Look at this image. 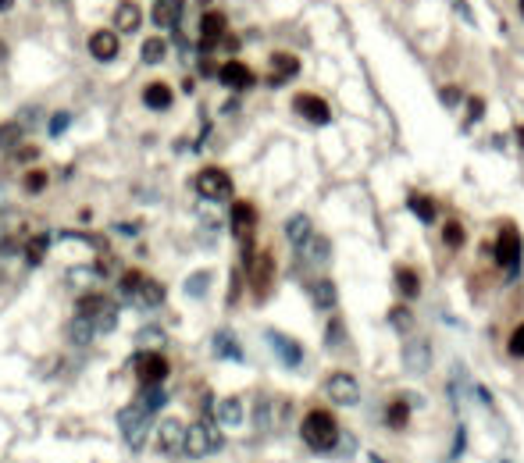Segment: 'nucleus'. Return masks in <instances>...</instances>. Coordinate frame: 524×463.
<instances>
[{"label":"nucleus","instance_id":"nucleus-1","mask_svg":"<svg viewBox=\"0 0 524 463\" xmlns=\"http://www.w3.org/2000/svg\"><path fill=\"white\" fill-rule=\"evenodd\" d=\"M182 449H186V456H214L222 449V431H218V421L210 417V399L203 392V417L196 424L186 427V442H182Z\"/></svg>","mask_w":524,"mask_h":463},{"label":"nucleus","instance_id":"nucleus-2","mask_svg":"<svg viewBox=\"0 0 524 463\" xmlns=\"http://www.w3.org/2000/svg\"><path fill=\"white\" fill-rule=\"evenodd\" d=\"M75 314H79V317H86L89 324H93V328H97V335H104V331H114V328H118V303H114L107 292H86V296H79Z\"/></svg>","mask_w":524,"mask_h":463},{"label":"nucleus","instance_id":"nucleus-3","mask_svg":"<svg viewBox=\"0 0 524 463\" xmlns=\"http://www.w3.org/2000/svg\"><path fill=\"white\" fill-rule=\"evenodd\" d=\"M300 439L311 449L325 453V449H332L339 442V421L332 417V410H311L303 417V424H300Z\"/></svg>","mask_w":524,"mask_h":463},{"label":"nucleus","instance_id":"nucleus-4","mask_svg":"<svg viewBox=\"0 0 524 463\" xmlns=\"http://www.w3.org/2000/svg\"><path fill=\"white\" fill-rule=\"evenodd\" d=\"M118 431L125 435V442H129V449H143L146 446V431H150V410L146 407H139V403H132V407H125V410H118Z\"/></svg>","mask_w":524,"mask_h":463},{"label":"nucleus","instance_id":"nucleus-5","mask_svg":"<svg viewBox=\"0 0 524 463\" xmlns=\"http://www.w3.org/2000/svg\"><path fill=\"white\" fill-rule=\"evenodd\" d=\"M132 370H136V378H139V385H161L164 378H168V360H164V353H157V350H143V353H136L132 360Z\"/></svg>","mask_w":524,"mask_h":463},{"label":"nucleus","instance_id":"nucleus-6","mask_svg":"<svg viewBox=\"0 0 524 463\" xmlns=\"http://www.w3.org/2000/svg\"><path fill=\"white\" fill-rule=\"evenodd\" d=\"M246 271H250V289H254V296L257 299H264L268 296V289H271V282H275V257L268 253V250H261V253H246Z\"/></svg>","mask_w":524,"mask_h":463},{"label":"nucleus","instance_id":"nucleus-7","mask_svg":"<svg viewBox=\"0 0 524 463\" xmlns=\"http://www.w3.org/2000/svg\"><path fill=\"white\" fill-rule=\"evenodd\" d=\"M229 221H232V235L242 242V250L250 253L254 250V228H257V207L246 203V200H236Z\"/></svg>","mask_w":524,"mask_h":463},{"label":"nucleus","instance_id":"nucleus-8","mask_svg":"<svg viewBox=\"0 0 524 463\" xmlns=\"http://www.w3.org/2000/svg\"><path fill=\"white\" fill-rule=\"evenodd\" d=\"M196 193L203 200H229L232 196V175L225 168H203L196 175Z\"/></svg>","mask_w":524,"mask_h":463},{"label":"nucleus","instance_id":"nucleus-9","mask_svg":"<svg viewBox=\"0 0 524 463\" xmlns=\"http://www.w3.org/2000/svg\"><path fill=\"white\" fill-rule=\"evenodd\" d=\"M325 395L332 399L335 407H353L357 399H360V385H357V378L353 375H332L328 382H325Z\"/></svg>","mask_w":524,"mask_h":463},{"label":"nucleus","instance_id":"nucleus-10","mask_svg":"<svg viewBox=\"0 0 524 463\" xmlns=\"http://www.w3.org/2000/svg\"><path fill=\"white\" fill-rule=\"evenodd\" d=\"M214 75H218V82L225 86V89H236V93H242V89H250L254 82H257V75L250 72V65H246V61H225V65L218 68V72H214Z\"/></svg>","mask_w":524,"mask_h":463},{"label":"nucleus","instance_id":"nucleus-11","mask_svg":"<svg viewBox=\"0 0 524 463\" xmlns=\"http://www.w3.org/2000/svg\"><path fill=\"white\" fill-rule=\"evenodd\" d=\"M293 111L300 118H307V121H314V125H328V121H332V107L321 97H314V93H296Z\"/></svg>","mask_w":524,"mask_h":463},{"label":"nucleus","instance_id":"nucleus-12","mask_svg":"<svg viewBox=\"0 0 524 463\" xmlns=\"http://www.w3.org/2000/svg\"><path fill=\"white\" fill-rule=\"evenodd\" d=\"M286 414H289L286 399H279V395H261L257 399V427H264V431L279 427L286 421Z\"/></svg>","mask_w":524,"mask_h":463},{"label":"nucleus","instance_id":"nucleus-13","mask_svg":"<svg viewBox=\"0 0 524 463\" xmlns=\"http://www.w3.org/2000/svg\"><path fill=\"white\" fill-rule=\"evenodd\" d=\"M496 260H500V267H510V271L521 264V235L514 225H503V232L496 239Z\"/></svg>","mask_w":524,"mask_h":463},{"label":"nucleus","instance_id":"nucleus-14","mask_svg":"<svg viewBox=\"0 0 524 463\" xmlns=\"http://www.w3.org/2000/svg\"><path fill=\"white\" fill-rule=\"evenodd\" d=\"M225 33H229L225 15H222V11H203V18H200V47H203V50L218 47V43L225 40Z\"/></svg>","mask_w":524,"mask_h":463},{"label":"nucleus","instance_id":"nucleus-15","mask_svg":"<svg viewBox=\"0 0 524 463\" xmlns=\"http://www.w3.org/2000/svg\"><path fill=\"white\" fill-rule=\"evenodd\" d=\"M182 442H186V424H182L178 417H164L157 424V446H161V453H178Z\"/></svg>","mask_w":524,"mask_h":463},{"label":"nucleus","instance_id":"nucleus-16","mask_svg":"<svg viewBox=\"0 0 524 463\" xmlns=\"http://www.w3.org/2000/svg\"><path fill=\"white\" fill-rule=\"evenodd\" d=\"M121 50V40L114 29H97L93 36H89V54H93L97 61H114Z\"/></svg>","mask_w":524,"mask_h":463},{"label":"nucleus","instance_id":"nucleus-17","mask_svg":"<svg viewBox=\"0 0 524 463\" xmlns=\"http://www.w3.org/2000/svg\"><path fill=\"white\" fill-rule=\"evenodd\" d=\"M296 72H300V57L296 54H271V72H268L271 86H286L289 79H296Z\"/></svg>","mask_w":524,"mask_h":463},{"label":"nucleus","instance_id":"nucleus-18","mask_svg":"<svg viewBox=\"0 0 524 463\" xmlns=\"http://www.w3.org/2000/svg\"><path fill=\"white\" fill-rule=\"evenodd\" d=\"M143 25V11L136 0H121V4L114 8V33H136V29Z\"/></svg>","mask_w":524,"mask_h":463},{"label":"nucleus","instance_id":"nucleus-19","mask_svg":"<svg viewBox=\"0 0 524 463\" xmlns=\"http://www.w3.org/2000/svg\"><path fill=\"white\" fill-rule=\"evenodd\" d=\"M129 299H136L139 306H161L164 303V285L157 282V278H139V285H136V292L129 296Z\"/></svg>","mask_w":524,"mask_h":463},{"label":"nucleus","instance_id":"nucleus-20","mask_svg":"<svg viewBox=\"0 0 524 463\" xmlns=\"http://www.w3.org/2000/svg\"><path fill=\"white\" fill-rule=\"evenodd\" d=\"M268 343H271V350H275V353L282 356V363H286V367H296V363L303 360V350L293 343L289 335H282V331H268Z\"/></svg>","mask_w":524,"mask_h":463},{"label":"nucleus","instance_id":"nucleus-21","mask_svg":"<svg viewBox=\"0 0 524 463\" xmlns=\"http://www.w3.org/2000/svg\"><path fill=\"white\" fill-rule=\"evenodd\" d=\"M171 100H175V93H171L168 82H146V86H143V104H146L150 111H168Z\"/></svg>","mask_w":524,"mask_h":463},{"label":"nucleus","instance_id":"nucleus-22","mask_svg":"<svg viewBox=\"0 0 524 463\" xmlns=\"http://www.w3.org/2000/svg\"><path fill=\"white\" fill-rule=\"evenodd\" d=\"M403 363H407V370H417V375L431 367V350H428L424 338H410L407 350H403Z\"/></svg>","mask_w":524,"mask_h":463},{"label":"nucleus","instance_id":"nucleus-23","mask_svg":"<svg viewBox=\"0 0 524 463\" xmlns=\"http://www.w3.org/2000/svg\"><path fill=\"white\" fill-rule=\"evenodd\" d=\"M150 18H153V25H161V29L178 25V18H182V0H157Z\"/></svg>","mask_w":524,"mask_h":463},{"label":"nucleus","instance_id":"nucleus-24","mask_svg":"<svg viewBox=\"0 0 524 463\" xmlns=\"http://www.w3.org/2000/svg\"><path fill=\"white\" fill-rule=\"evenodd\" d=\"M296 250L303 253L307 264H325V260H328V239H321V235L311 232V235H307V239L296 246Z\"/></svg>","mask_w":524,"mask_h":463},{"label":"nucleus","instance_id":"nucleus-25","mask_svg":"<svg viewBox=\"0 0 524 463\" xmlns=\"http://www.w3.org/2000/svg\"><path fill=\"white\" fill-rule=\"evenodd\" d=\"M311 299L318 311H332L335 306V282L332 278H318V282H311Z\"/></svg>","mask_w":524,"mask_h":463},{"label":"nucleus","instance_id":"nucleus-26","mask_svg":"<svg viewBox=\"0 0 524 463\" xmlns=\"http://www.w3.org/2000/svg\"><path fill=\"white\" fill-rule=\"evenodd\" d=\"M218 424H225V427L242 424V399L239 395H225L218 403Z\"/></svg>","mask_w":524,"mask_h":463},{"label":"nucleus","instance_id":"nucleus-27","mask_svg":"<svg viewBox=\"0 0 524 463\" xmlns=\"http://www.w3.org/2000/svg\"><path fill=\"white\" fill-rule=\"evenodd\" d=\"M396 289L403 292L407 299L421 296V278H417V271H414V267H396Z\"/></svg>","mask_w":524,"mask_h":463},{"label":"nucleus","instance_id":"nucleus-28","mask_svg":"<svg viewBox=\"0 0 524 463\" xmlns=\"http://www.w3.org/2000/svg\"><path fill=\"white\" fill-rule=\"evenodd\" d=\"M164 54H168V43H164L161 36H146V40H143V47H139L143 65H161Z\"/></svg>","mask_w":524,"mask_h":463},{"label":"nucleus","instance_id":"nucleus-29","mask_svg":"<svg viewBox=\"0 0 524 463\" xmlns=\"http://www.w3.org/2000/svg\"><path fill=\"white\" fill-rule=\"evenodd\" d=\"M407 421H410V403H407V399H396V403H389V410H385V424H389L392 431H403V427H407Z\"/></svg>","mask_w":524,"mask_h":463},{"label":"nucleus","instance_id":"nucleus-30","mask_svg":"<svg viewBox=\"0 0 524 463\" xmlns=\"http://www.w3.org/2000/svg\"><path fill=\"white\" fill-rule=\"evenodd\" d=\"M47 246H50V235H47V232H36L33 239L25 242V260L33 264V267H36V264H43V257H47Z\"/></svg>","mask_w":524,"mask_h":463},{"label":"nucleus","instance_id":"nucleus-31","mask_svg":"<svg viewBox=\"0 0 524 463\" xmlns=\"http://www.w3.org/2000/svg\"><path fill=\"white\" fill-rule=\"evenodd\" d=\"M93 335H97V328L93 324H89L86 317H72L68 321V338H72V343H79V346H86V343H93Z\"/></svg>","mask_w":524,"mask_h":463},{"label":"nucleus","instance_id":"nucleus-32","mask_svg":"<svg viewBox=\"0 0 524 463\" xmlns=\"http://www.w3.org/2000/svg\"><path fill=\"white\" fill-rule=\"evenodd\" d=\"M307 235H311V218H307V214H296V218L286 221V239H289L293 246H300Z\"/></svg>","mask_w":524,"mask_h":463},{"label":"nucleus","instance_id":"nucleus-33","mask_svg":"<svg viewBox=\"0 0 524 463\" xmlns=\"http://www.w3.org/2000/svg\"><path fill=\"white\" fill-rule=\"evenodd\" d=\"M136 403H139V407H146V410L153 414V410H161V407L168 403V392H164V389H157V385H143V392H139Z\"/></svg>","mask_w":524,"mask_h":463},{"label":"nucleus","instance_id":"nucleus-34","mask_svg":"<svg viewBox=\"0 0 524 463\" xmlns=\"http://www.w3.org/2000/svg\"><path fill=\"white\" fill-rule=\"evenodd\" d=\"M214 353L229 356V360H242V350H239V343H236V335H229V331L214 335Z\"/></svg>","mask_w":524,"mask_h":463},{"label":"nucleus","instance_id":"nucleus-35","mask_svg":"<svg viewBox=\"0 0 524 463\" xmlns=\"http://www.w3.org/2000/svg\"><path fill=\"white\" fill-rule=\"evenodd\" d=\"M407 207L417 214V218H421L424 225H431V221H436V214H439V210H436V203H431L428 196H421V193H414V196L407 200Z\"/></svg>","mask_w":524,"mask_h":463},{"label":"nucleus","instance_id":"nucleus-36","mask_svg":"<svg viewBox=\"0 0 524 463\" xmlns=\"http://www.w3.org/2000/svg\"><path fill=\"white\" fill-rule=\"evenodd\" d=\"M47 182H50V178H47V171H43V168H33V171H25V175H22V189L36 196V193H43V189H47Z\"/></svg>","mask_w":524,"mask_h":463},{"label":"nucleus","instance_id":"nucleus-37","mask_svg":"<svg viewBox=\"0 0 524 463\" xmlns=\"http://www.w3.org/2000/svg\"><path fill=\"white\" fill-rule=\"evenodd\" d=\"M22 143V121H8V125H0V146L15 150Z\"/></svg>","mask_w":524,"mask_h":463},{"label":"nucleus","instance_id":"nucleus-38","mask_svg":"<svg viewBox=\"0 0 524 463\" xmlns=\"http://www.w3.org/2000/svg\"><path fill=\"white\" fill-rule=\"evenodd\" d=\"M442 242L449 246V250H460V246H464V225H460V221H446Z\"/></svg>","mask_w":524,"mask_h":463},{"label":"nucleus","instance_id":"nucleus-39","mask_svg":"<svg viewBox=\"0 0 524 463\" xmlns=\"http://www.w3.org/2000/svg\"><path fill=\"white\" fill-rule=\"evenodd\" d=\"M139 278H143V271H136V267H129L125 274H121V282H118L121 296H132V292H136V285H139Z\"/></svg>","mask_w":524,"mask_h":463},{"label":"nucleus","instance_id":"nucleus-40","mask_svg":"<svg viewBox=\"0 0 524 463\" xmlns=\"http://www.w3.org/2000/svg\"><path fill=\"white\" fill-rule=\"evenodd\" d=\"M507 350H510V356H517V360H524V324H517V328H514V335H510V343H507Z\"/></svg>","mask_w":524,"mask_h":463},{"label":"nucleus","instance_id":"nucleus-41","mask_svg":"<svg viewBox=\"0 0 524 463\" xmlns=\"http://www.w3.org/2000/svg\"><path fill=\"white\" fill-rule=\"evenodd\" d=\"M389 321H392L399 331H407V328H410V311H407V306H392V311H389Z\"/></svg>","mask_w":524,"mask_h":463},{"label":"nucleus","instance_id":"nucleus-42","mask_svg":"<svg viewBox=\"0 0 524 463\" xmlns=\"http://www.w3.org/2000/svg\"><path fill=\"white\" fill-rule=\"evenodd\" d=\"M207 282H210V274H207V271H196V274L190 278L186 292H190V296H200V292H207Z\"/></svg>","mask_w":524,"mask_h":463},{"label":"nucleus","instance_id":"nucleus-43","mask_svg":"<svg viewBox=\"0 0 524 463\" xmlns=\"http://www.w3.org/2000/svg\"><path fill=\"white\" fill-rule=\"evenodd\" d=\"M325 335H328V338H325V346H328V350H332V346H343V321H332Z\"/></svg>","mask_w":524,"mask_h":463},{"label":"nucleus","instance_id":"nucleus-44","mask_svg":"<svg viewBox=\"0 0 524 463\" xmlns=\"http://www.w3.org/2000/svg\"><path fill=\"white\" fill-rule=\"evenodd\" d=\"M15 157H18L22 164H29V161H36V157H40V150H36V146H29V143H18V146H15Z\"/></svg>","mask_w":524,"mask_h":463},{"label":"nucleus","instance_id":"nucleus-45","mask_svg":"<svg viewBox=\"0 0 524 463\" xmlns=\"http://www.w3.org/2000/svg\"><path fill=\"white\" fill-rule=\"evenodd\" d=\"M68 114H54V121H50V136H61V132H65L68 129Z\"/></svg>","mask_w":524,"mask_h":463},{"label":"nucleus","instance_id":"nucleus-46","mask_svg":"<svg viewBox=\"0 0 524 463\" xmlns=\"http://www.w3.org/2000/svg\"><path fill=\"white\" fill-rule=\"evenodd\" d=\"M439 97H442V104H446V107H453V104L460 100V89H456V86H442Z\"/></svg>","mask_w":524,"mask_h":463},{"label":"nucleus","instance_id":"nucleus-47","mask_svg":"<svg viewBox=\"0 0 524 463\" xmlns=\"http://www.w3.org/2000/svg\"><path fill=\"white\" fill-rule=\"evenodd\" d=\"M139 338H143V343H161L164 335H161L157 328H146V331H139Z\"/></svg>","mask_w":524,"mask_h":463},{"label":"nucleus","instance_id":"nucleus-48","mask_svg":"<svg viewBox=\"0 0 524 463\" xmlns=\"http://www.w3.org/2000/svg\"><path fill=\"white\" fill-rule=\"evenodd\" d=\"M468 107H471V121H478V118L485 114V100H471Z\"/></svg>","mask_w":524,"mask_h":463},{"label":"nucleus","instance_id":"nucleus-49","mask_svg":"<svg viewBox=\"0 0 524 463\" xmlns=\"http://www.w3.org/2000/svg\"><path fill=\"white\" fill-rule=\"evenodd\" d=\"M200 72H203V75H214V65H210V57H203V61H200Z\"/></svg>","mask_w":524,"mask_h":463},{"label":"nucleus","instance_id":"nucleus-50","mask_svg":"<svg viewBox=\"0 0 524 463\" xmlns=\"http://www.w3.org/2000/svg\"><path fill=\"white\" fill-rule=\"evenodd\" d=\"M15 8V0H0V11H11Z\"/></svg>","mask_w":524,"mask_h":463},{"label":"nucleus","instance_id":"nucleus-51","mask_svg":"<svg viewBox=\"0 0 524 463\" xmlns=\"http://www.w3.org/2000/svg\"><path fill=\"white\" fill-rule=\"evenodd\" d=\"M517 143H521V146H524V125H521V129H517Z\"/></svg>","mask_w":524,"mask_h":463},{"label":"nucleus","instance_id":"nucleus-52","mask_svg":"<svg viewBox=\"0 0 524 463\" xmlns=\"http://www.w3.org/2000/svg\"><path fill=\"white\" fill-rule=\"evenodd\" d=\"M4 57H8V47H4V43H0V61H4Z\"/></svg>","mask_w":524,"mask_h":463},{"label":"nucleus","instance_id":"nucleus-53","mask_svg":"<svg viewBox=\"0 0 524 463\" xmlns=\"http://www.w3.org/2000/svg\"><path fill=\"white\" fill-rule=\"evenodd\" d=\"M521 15H524V0H521Z\"/></svg>","mask_w":524,"mask_h":463}]
</instances>
